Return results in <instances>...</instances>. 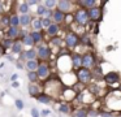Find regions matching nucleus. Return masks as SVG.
<instances>
[{"label":"nucleus","instance_id":"nucleus-1","mask_svg":"<svg viewBox=\"0 0 121 117\" xmlns=\"http://www.w3.org/2000/svg\"><path fill=\"white\" fill-rule=\"evenodd\" d=\"M73 20L74 23L79 27H87L90 25V17H89V13H87L86 9L83 8H77L73 13Z\"/></svg>","mask_w":121,"mask_h":117},{"label":"nucleus","instance_id":"nucleus-2","mask_svg":"<svg viewBox=\"0 0 121 117\" xmlns=\"http://www.w3.org/2000/svg\"><path fill=\"white\" fill-rule=\"evenodd\" d=\"M64 46L66 49H76L78 46H81V36L76 31H66L64 35Z\"/></svg>","mask_w":121,"mask_h":117},{"label":"nucleus","instance_id":"nucleus-3","mask_svg":"<svg viewBox=\"0 0 121 117\" xmlns=\"http://www.w3.org/2000/svg\"><path fill=\"white\" fill-rule=\"evenodd\" d=\"M76 75H77V81L78 83H82L87 87L89 85L92 83V79H94V74H92V70L90 69H86V68H81L76 72Z\"/></svg>","mask_w":121,"mask_h":117},{"label":"nucleus","instance_id":"nucleus-4","mask_svg":"<svg viewBox=\"0 0 121 117\" xmlns=\"http://www.w3.org/2000/svg\"><path fill=\"white\" fill-rule=\"evenodd\" d=\"M105 4H107L105 1H100V5L94 7V8L87 10L89 17H90V22L91 23L100 22V21L103 20V16H104V8H103V5H105Z\"/></svg>","mask_w":121,"mask_h":117},{"label":"nucleus","instance_id":"nucleus-5","mask_svg":"<svg viewBox=\"0 0 121 117\" xmlns=\"http://www.w3.org/2000/svg\"><path fill=\"white\" fill-rule=\"evenodd\" d=\"M35 48H37V53H38V60L40 62H48L51 60L52 49H51V47L47 43H42L39 46H37Z\"/></svg>","mask_w":121,"mask_h":117},{"label":"nucleus","instance_id":"nucleus-6","mask_svg":"<svg viewBox=\"0 0 121 117\" xmlns=\"http://www.w3.org/2000/svg\"><path fill=\"white\" fill-rule=\"evenodd\" d=\"M98 66V60L95 56L94 52L91 51H86L82 55V68H86V69H94Z\"/></svg>","mask_w":121,"mask_h":117},{"label":"nucleus","instance_id":"nucleus-7","mask_svg":"<svg viewBox=\"0 0 121 117\" xmlns=\"http://www.w3.org/2000/svg\"><path fill=\"white\" fill-rule=\"evenodd\" d=\"M103 81H104V83L107 86H117L120 85V81H121V74L118 72H115V70H112V72H108L104 74V77H103Z\"/></svg>","mask_w":121,"mask_h":117},{"label":"nucleus","instance_id":"nucleus-8","mask_svg":"<svg viewBox=\"0 0 121 117\" xmlns=\"http://www.w3.org/2000/svg\"><path fill=\"white\" fill-rule=\"evenodd\" d=\"M74 5H76V0H59L57 1V8L60 12L65 13V14H73L74 13Z\"/></svg>","mask_w":121,"mask_h":117},{"label":"nucleus","instance_id":"nucleus-9","mask_svg":"<svg viewBox=\"0 0 121 117\" xmlns=\"http://www.w3.org/2000/svg\"><path fill=\"white\" fill-rule=\"evenodd\" d=\"M29 60H38V53H37V48H27L20 55V60L18 61H29Z\"/></svg>","mask_w":121,"mask_h":117},{"label":"nucleus","instance_id":"nucleus-10","mask_svg":"<svg viewBox=\"0 0 121 117\" xmlns=\"http://www.w3.org/2000/svg\"><path fill=\"white\" fill-rule=\"evenodd\" d=\"M37 73H38V75H39V79H42V81L47 79V78L51 75L50 64H48V62H40L39 68H38V70H37Z\"/></svg>","mask_w":121,"mask_h":117},{"label":"nucleus","instance_id":"nucleus-11","mask_svg":"<svg viewBox=\"0 0 121 117\" xmlns=\"http://www.w3.org/2000/svg\"><path fill=\"white\" fill-rule=\"evenodd\" d=\"M4 33H5V38L11 39V40H18L21 36V29L9 26L7 30H4Z\"/></svg>","mask_w":121,"mask_h":117},{"label":"nucleus","instance_id":"nucleus-12","mask_svg":"<svg viewBox=\"0 0 121 117\" xmlns=\"http://www.w3.org/2000/svg\"><path fill=\"white\" fill-rule=\"evenodd\" d=\"M76 5H78V8H83V9L89 10L94 7L100 5V1H96V0H77Z\"/></svg>","mask_w":121,"mask_h":117},{"label":"nucleus","instance_id":"nucleus-13","mask_svg":"<svg viewBox=\"0 0 121 117\" xmlns=\"http://www.w3.org/2000/svg\"><path fill=\"white\" fill-rule=\"evenodd\" d=\"M72 65H73V70H78L82 68V55L78 52H72Z\"/></svg>","mask_w":121,"mask_h":117},{"label":"nucleus","instance_id":"nucleus-14","mask_svg":"<svg viewBox=\"0 0 121 117\" xmlns=\"http://www.w3.org/2000/svg\"><path fill=\"white\" fill-rule=\"evenodd\" d=\"M60 31H61V25H57V23L53 22L52 25L46 30V34H47L50 38H56V36H59Z\"/></svg>","mask_w":121,"mask_h":117},{"label":"nucleus","instance_id":"nucleus-15","mask_svg":"<svg viewBox=\"0 0 121 117\" xmlns=\"http://www.w3.org/2000/svg\"><path fill=\"white\" fill-rule=\"evenodd\" d=\"M65 20H66V14L63 12H60L59 9H55L53 10V14H52V21L57 25H61V23H65Z\"/></svg>","mask_w":121,"mask_h":117},{"label":"nucleus","instance_id":"nucleus-16","mask_svg":"<svg viewBox=\"0 0 121 117\" xmlns=\"http://www.w3.org/2000/svg\"><path fill=\"white\" fill-rule=\"evenodd\" d=\"M27 91H29V95L33 96V98H37L38 95H40V94L43 92L42 87H40L38 83H30V85L27 86Z\"/></svg>","mask_w":121,"mask_h":117},{"label":"nucleus","instance_id":"nucleus-17","mask_svg":"<svg viewBox=\"0 0 121 117\" xmlns=\"http://www.w3.org/2000/svg\"><path fill=\"white\" fill-rule=\"evenodd\" d=\"M30 35H31L35 46H39V44L44 43V33L43 31H30Z\"/></svg>","mask_w":121,"mask_h":117},{"label":"nucleus","instance_id":"nucleus-18","mask_svg":"<svg viewBox=\"0 0 121 117\" xmlns=\"http://www.w3.org/2000/svg\"><path fill=\"white\" fill-rule=\"evenodd\" d=\"M39 60H29V61L25 62V68H26L27 72H37L38 68H39Z\"/></svg>","mask_w":121,"mask_h":117},{"label":"nucleus","instance_id":"nucleus-19","mask_svg":"<svg viewBox=\"0 0 121 117\" xmlns=\"http://www.w3.org/2000/svg\"><path fill=\"white\" fill-rule=\"evenodd\" d=\"M72 116L73 117H89V108H85V107H78L72 112Z\"/></svg>","mask_w":121,"mask_h":117},{"label":"nucleus","instance_id":"nucleus-20","mask_svg":"<svg viewBox=\"0 0 121 117\" xmlns=\"http://www.w3.org/2000/svg\"><path fill=\"white\" fill-rule=\"evenodd\" d=\"M11 51L13 52L14 55H21L22 52L25 51L24 49V44H22V42L20 40H14L13 42V46H12V48H11Z\"/></svg>","mask_w":121,"mask_h":117},{"label":"nucleus","instance_id":"nucleus-21","mask_svg":"<svg viewBox=\"0 0 121 117\" xmlns=\"http://www.w3.org/2000/svg\"><path fill=\"white\" fill-rule=\"evenodd\" d=\"M17 12L20 13V16L24 14H30V7L27 4V1H21L17 7Z\"/></svg>","mask_w":121,"mask_h":117},{"label":"nucleus","instance_id":"nucleus-22","mask_svg":"<svg viewBox=\"0 0 121 117\" xmlns=\"http://www.w3.org/2000/svg\"><path fill=\"white\" fill-rule=\"evenodd\" d=\"M59 112H60L61 114H72V107L69 103H66V101H63V103L59 104Z\"/></svg>","mask_w":121,"mask_h":117},{"label":"nucleus","instance_id":"nucleus-23","mask_svg":"<svg viewBox=\"0 0 121 117\" xmlns=\"http://www.w3.org/2000/svg\"><path fill=\"white\" fill-rule=\"evenodd\" d=\"M35 99H37L38 103H42V104H51V103H52V98H51L48 94H46L44 91H43L40 95H38Z\"/></svg>","mask_w":121,"mask_h":117},{"label":"nucleus","instance_id":"nucleus-24","mask_svg":"<svg viewBox=\"0 0 121 117\" xmlns=\"http://www.w3.org/2000/svg\"><path fill=\"white\" fill-rule=\"evenodd\" d=\"M33 16L31 14H24L20 16V21H21V27H27V26H31L33 22Z\"/></svg>","mask_w":121,"mask_h":117},{"label":"nucleus","instance_id":"nucleus-25","mask_svg":"<svg viewBox=\"0 0 121 117\" xmlns=\"http://www.w3.org/2000/svg\"><path fill=\"white\" fill-rule=\"evenodd\" d=\"M31 31H43V25H42V18L34 17L31 22Z\"/></svg>","mask_w":121,"mask_h":117},{"label":"nucleus","instance_id":"nucleus-26","mask_svg":"<svg viewBox=\"0 0 121 117\" xmlns=\"http://www.w3.org/2000/svg\"><path fill=\"white\" fill-rule=\"evenodd\" d=\"M20 40L22 42L24 47H27V48H34V47H35V43H34V40H33V38H31V35H30V33L27 34V35H25L22 39H20Z\"/></svg>","mask_w":121,"mask_h":117},{"label":"nucleus","instance_id":"nucleus-27","mask_svg":"<svg viewBox=\"0 0 121 117\" xmlns=\"http://www.w3.org/2000/svg\"><path fill=\"white\" fill-rule=\"evenodd\" d=\"M9 23L12 27H21V21H20L18 14H12L9 16Z\"/></svg>","mask_w":121,"mask_h":117},{"label":"nucleus","instance_id":"nucleus-28","mask_svg":"<svg viewBox=\"0 0 121 117\" xmlns=\"http://www.w3.org/2000/svg\"><path fill=\"white\" fill-rule=\"evenodd\" d=\"M46 12H47V8L43 5V1H42V3H40V4L37 7L35 13H37V16H38L39 18H43V17H44V14H46Z\"/></svg>","mask_w":121,"mask_h":117},{"label":"nucleus","instance_id":"nucleus-29","mask_svg":"<svg viewBox=\"0 0 121 117\" xmlns=\"http://www.w3.org/2000/svg\"><path fill=\"white\" fill-rule=\"evenodd\" d=\"M43 5L50 10H55L56 8H57V1H56V0H44V1H43Z\"/></svg>","mask_w":121,"mask_h":117},{"label":"nucleus","instance_id":"nucleus-30","mask_svg":"<svg viewBox=\"0 0 121 117\" xmlns=\"http://www.w3.org/2000/svg\"><path fill=\"white\" fill-rule=\"evenodd\" d=\"M27 79L30 83H38L39 82V75L37 72H27Z\"/></svg>","mask_w":121,"mask_h":117},{"label":"nucleus","instance_id":"nucleus-31","mask_svg":"<svg viewBox=\"0 0 121 117\" xmlns=\"http://www.w3.org/2000/svg\"><path fill=\"white\" fill-rule=\"evenodd\" d=\"M50 44H51V46H56V47H63L64 46V38H60V36L51 38Z\"/></svg>","mask_w":121,"mask_h":117},{"label":"nucleus","instance_id":"nucleus-32","mask_svg":"<svg viewBox=\"0 0 121 117\" xmlns=\"http://www.w3.org/2000/svg\"><path fill=\"white\" fill-rule=\"evenodd\" d=\"M81 46H85V47H91L92 43H91V39L87 34H83L81 36Z\"/></svg>","mask_w":121,"mask_h":117},{"label":"nucleus","instance_id":"nucleus-33","mask_svg":"<svg viewBox=\"0 0 121 117\" xmlns=\"http://www.w3.org/2000/svg\"><path fill=\"white\" fill-rule=\"evenodd\" d=\"M0 26H3L5 30L11 26V23H9V16L8 14H4L3 17L0 18Z\"/></svg>","mask_w":121,"mask_h":117},{"label":"nucleus","instance_id":"nucleus-34","mask_svg":"<svg viewBox=\"0 0 121 117\" xmlns=\"http://www.w3.org/2000/svg\"><path fill=\"white\" fill-rule=\"evenodd\" d=\"M13 42L14 40H11V39H8V38H4V39H1V46L4 47V49H11L12 48V46H13Z\"/></svg>","mask_w":121,"mask_h":117},{"label":"nucleus","instance_id":"nucleus-35","mask_svg":"<svg viewBox=\"0 0 121 117\" xmlns=\"http://www.w3.org/2000/svg\"><path fill=\"white\" fill-rule=\"evenodd\" d=\"M52 23H53L52 18H42V25H43V29H44V30H47Z\"/></svg>","mask_w":121,"mask_h":117},{"label":"nucleus","instance_id":"nucleus-36","mask_svg":"<svg viewBox=\"0 0 121 117\" xmlns=\"http://www.w3.org/2000/svg\"><path fill=\"white\" fill-rule=\"evenodd\" d=\"M89 117H100V111L94 108H89Z\"/></svg>","mask_w":121,"mask_h":117},{"label":"nucleus","instance_id":"nucleus-37","mask_svg":"<svg viewBox=\"0 0 121 117\" xmlns=\"http://www.w3.org/2000/svg\"><path fill=\"white\" fill-rule=\"evenodd\" d=\"M100 117H116L112 111H100Z\"/></svg>","mask_w":121,"mask_h":117},{"label":"nucleus","instance_id":"nucleus-38","mask_svg":"<svg viewBox=\"0 0 121 117\" xmlns=\"http://www.w3.org/2000/svg\"><path fill=\"white\" fill-rule=\"evenodd\" d=\"M14 105H16V108L18 109V111H22V109H24V101H22L21 99H16Z\"/></svg>","mask_w":121,"mask_h":117},{"label":"nucleus","instance_id":"nucleus-39","mask_svg":"<svg viewBox=\"0 0 121 117\" xmlns=\"http://www.w3.org/2000/svg\"><path fill=\"white\" fill-rule=\"evenodd\" d=\"M30 113H31V117H40V111L38 108H31Z\"/></svg>","mask_w":121,"mask_h":117},{"label":"nucleus","instance_id":"nucleus-40","mask_svg":"<svg viewBox=\"0 0 121 117\" xmlns=\"http://www.w3.org/2000/svg\"><path fill=\"white\" fill-rule=\"evenodd\" d=\"M50 114H51L50 109H42V111H40V117H48Z\"/></svg>","mask_w":121,"mask_h":117},{"label":"nucleus","instance_id":"nucleus-41","mask_svg":"<svg viewBox=\"0 0 121 117\" xmlns=\"http://www.w3.org/2000/svg\"><path fill=\"white\" fill-rule=\"evenodd\" d=\"M5 4H7L5 1H0V14H3V16L5 14V10H7L5 8H4V5H5Z\"/></svg>","mask_w":121,"mask_h":117},{"label":"nucleus","instance_id":"nucleus-42","mask_svg":"<svg viewBox=\"0 0 121 117\" xmlns=\"http://www.w3.org/2000/svg\"><path fill=\"white\" fill-rule=\"evenodd\" d=\"M16 66L18 68V69H24V68H25V65L22 64L21 61H18V60H17V62H16Z\"/></svg>","mask_w":121,"mask_h":117},{"label":"nucleus","instance_id":"nucleus-43","mask_svg":"<svg viewBox=\"0 0 121 117\" xmlns=\"http://www.w3.org/2000/svg\"><path fill=\"white\" fill-rule=\"evenodd\" d=\"M4 55H5V49H4V47L0 44V57L4 56Z\"/></svg>","mask_w":121,"mask_h":117},{"label":"nucleus","instance_id":"nucleus-44","mask_svg":"<svg viewBox=\"0 0 121 117\" xmlns=\"http://www.w3.org/2000/svg\"><path fill=\"white\" fill-rule=\"evenodd\" d=\"M12 87H13V88H18L20 87V82H17V81H16V82H12Z\"/></svg>","mask_w":121,"mask_h":117},{"label":"nucleus","instance_id":"nucleus-45","mask_svg":"<svg viewBox=\"0 0 121 117\" xmlns=\"http://www.w3.org/2000/svg\"><path fill=\"white\" fill-rule=\"evenodd\" d=\"M17 78H18V75H17V74H13V75L11 77V81H12V82H16Z\"/></svg>","mask_w":121,"mask_h":117},{"label":"nucleus","instance_id":"nucleus-46","mask_svg":"<svg viewBox=\"0 0 121 117\" xmlns=\"http://www.w3.org/2000/svg\"><path fill=\"white\" fill-rule=\"evenodd\" d=\"M117 88H118V92H121V83L118 85V87H117Z\"/></svg>","mask_w":121,"mask_h":117},{"label":"nucleus","instance_id":"nucleus-47","mask_svg":"<svg viewBox=\"0 0 121 117\" xmlns=\"http://www.w3.org/2000/svg\"><path fill=\"white\" fill-rule=\"evenodd\" d=\"M120 117H121V113H120Z\"/></svg>","mask_w":121,"mask_h":117}]
</instances>
